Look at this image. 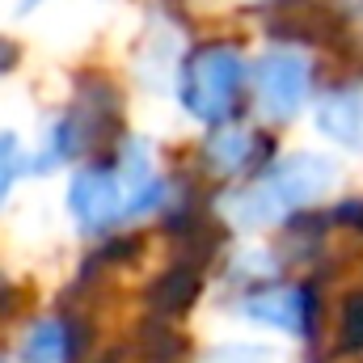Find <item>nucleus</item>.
<instances>
[{"instance_id": "obj_8", "label": "nucleus", "mask_w": 363, "mask_h": 363, "mask_svg": "<svg viewBox=\"0 0 363 363\" xmlns=\"http://www.w3.org/2000/svg\"><path fill=\"white\" fill-rule=\"evenodd\" d=\"M68 355V330L60 321H38L26 338L21 363H64Z\"/></svg>"}, {"instance_id": "obj_1", "label": "nucleus", "mask_w": 363, "mask_h": 363, "mask_svg": "<svg viewBox=\"0 0 363 363\" xmlns=\"http://www.w3.org/2000/svg\"><path fill=\"white\" fill-rule=\"evenodd\" d=\"M338 182V165L330 157H317V152H291L283 161H274L271 174L262 182H254L250 190L233 194L224 203V216L237 224V228H267L279 224L287 211L304 207V203H317L334 190Z\"/></svg>"}, {"instance_id": "obj_4", "label": "nucleus", "mask_w": 363, "mask_h": 363, "mask_svg": "<svg viewBox=\"0 0 363 363\" xmlns=\"http://www.w3.org/2000/svg\"><path fill=\"white\" fill-rule=\"evenodd\" d=\"M68 211L85 233H106L110 224H118L127 216V194L114 169H81L68 186Z\"/></svg>"}, {"instance_id": "obj_11", "label": "nucleus", "mask_w": 363, "mask_h": 363, "mask_svg": "<svg viewBox=\"0 0 363 363\" xmlns=\"http://www.w3.org/2000/svg\"><path fill=\"white\" fill-rule=\"evenodd\" d=\"M13 64H17V47L9 38H0V72H9Z\"/></svg>"}, {"instance_id": "obj_5", "label": "nucleus", "mask_w": 363, "mask_h": 363, "mask_svg": "<svg viewBox=\"0 0 363 363\" xmlns=\"http://www.w3.org/2000/svg\"><path fill=\"white\" fill-rule=\"evenodd\" d=\"M317 131L347 152L363 157V85H342L317 101Z\"/></svg>"}, {"instance_id": "obj_3", "label": "nucleus", "mask_w": 363, "mask_h": 363, "mask_svg": "<svg viewBox=\"0 0 363 363\" xmlns=\"http://www.w3.org/2000/svg\"><path fill=\"white\" fill-rule=\"evenodd\" d=\"M254 93H258V106L262 114L274 123H287L304 110L308 93H313V68L300 51H287V47H274L267 51L258 64H254Z\"/></svg>"}, {"instance_id": "obj_10", "label": "nucleus", "mask_w": 363, "mask_h": 363, "mask_svg": "<svg viewBox=\"0 0 363 363\" xmlns=\"http://www.w3.org/2000/svg\"><path fill=\"white\" fill-rule=\"evenodd\" d=\"M207 363H271V351L267 347H220Z\"/></svg>"}, {"instance_id": "obj_6", "label": "nucleus", "mask_w": 363, "mask_h": 363, "mask_svg": "<svg viewBox=\"0 0 363 363\" xmlns=\"http://www.w3.org/2000/svg\"><path fill=\"white\" fill-rule=\"evenodd\" d=\"M241 317H250L258 325H271V330H283L291 338H304V330H308V291L304 287H267V291H254V296H245Z\"/></svg>"}, {"instance_id": "obj_9", "label": "nucleus", "mask_w": 363, "mask_h": 363, "mask_svg": "<svg viewBox=\"0 0 363 363\" xmlns=\"http://www.w3.org/2000/svg\"><path fill=\"white\" fill-rule=\"evenodd\" d=\"M21 144H17V135L13 131H0V203H4V194H9V186L21 178Z\"/></svg>"}, {"instance_id": "obj_2", "label": "nucleus", "mask_w": 363, "mask_h": 363, "mask_svg": "<svg viewBox=\"0 0 363 363\" xmlns=\"http://www.w3.org/2000/svg\"><path fill=\"white\" fill-rule=\"evenodd\" d=\"M245 85V60L237 47L211 43L178 64V101L199 123H224Z\"/></svg>"}, {"instance_id": "obj_7", "label": "nucleus", "mask_w": 363, "mask_h": 363, "mask_svg": "<svg viewBox=\"0 0 363 363\" xmlns=\"http://www.w3.org/2000/svg\"><path fill=\"white\" fill-rule=\"evenodd\" d=\"M207 161H211V169H220V174H241L245 165H250V157H254V135L245 131V127H220V131H211L207 135Z\"/></svg>"}, {"instance_id": "obj_12", "label": "nucleus", "mask_w": 363, "mask_h": 363, "mask_svg": "<svg viewBox=\"0 0 363 363\" xmlns=\"http://www.w3.org/2000/svg\"><path fill=\"white\" fill-rule=\"evenodd\" d=\"M38 4H43V0H21L17 9H21V13H30V9H38Z\"/></svg>"}]
</instances>
